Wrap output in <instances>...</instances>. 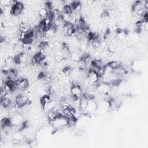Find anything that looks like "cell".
Segmentation results:
<instances>
[{"label":"cell","mask_w":148,"mask_h":148,"mask_svg":"<svg viewBox=\"0 0 148 148\" xmlns=\"http://www.w3.org/2000/svg\"><path fill=\"white\" fill-rule=\"evenodd\" d=\"M24 7L23 3L20 2H16L12 8V13L14 16H18L23 13Z\"/></svg>","instance_id":"7a4b0ae2"},{"label":"cell","mask_w":148,"mask_h":148,"mask_svg":"<svg viewBox=\"0 0 148 148\" xmlns=\"http://www.w3.org/2000/svg\"><path fill=\"white\" fill-rule=\"evenodd\" d=\"M29 98L23 94L17 95L15 99V106L16 108H21L28 103Z\"/></svg>","instance_id":"6da1fadb"},{"label":"cell","mask_w":148,"mask_h":148,"mask_svg":"<svg viewBox=\"0 0 148 148\" xmlns=\"http://www.w3.org/2000/svg\"><path fill=\"white\" fill-rule=\"evenodd\" d=\"M107 65L108 66H109L113 70L117 69L121 66V64L120 63V62H119L118 61H109V62L107 63Z\"/></svg>","instance_id":"5b68a950"},{"label":"cell","mask_w":148,"mask_h":148,"mask_svg":"<svg viewBox=\"0 0 148 148\" xmlns=\"http://www.w3.org/2000/svg\"><path fill=\"white\" fill-rule=\"evenodd\" d=\"M1 105L6 109L10 108L13 103L12 99L9 97H7L6 96L1 98Z\"/></svg>","instance_id":"277c9868"},{"label":"cell","mask_w":148,"mask_h":148,"mask_svg":"<svg viewBox=\"0 0 148 148\" xmlns=\"http://www.w3.org/2000/svg\"><path fill=\"white\" fill-rule=\"evenodd\" d=\"M17 84V89L21 91H24L29 86V81L26 78H19L15 80Z\"/></svg>","instance_id":"3957f363"}]
</instances>
